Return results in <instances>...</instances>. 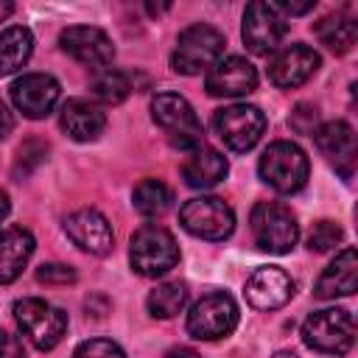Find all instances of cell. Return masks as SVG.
<instances>
[{"mask_svg": "<svg viewBox=\"0 0 358 358\" xmlns=\"http://www.w3.org/2000/svg\"><path fill=\"white\" fill-rule=\"evenodd\" d=\"M182 227L201 241H224L235 229L232 207L218 196H196L187 199L179 210Z\"/></svg>", "mask_w": 358, "mask_h": 358, "instance_id": "30bf717a", "label": "cell"}, {"mask_svg": "<svg viewBox=\"0 0 358 358\" xmlns=\"http://www.w3.org/2000/svg\"><path fill=\"white\" fill-rule=\"evenodd\" d=\"M14 319L22 330V336L42 352L53 350L64 333H67V313L48 299L39 296H22L14 302Z\"/></svg>", "mask_w": 358, "mask_h": 358, "instance_id": "277c9868", "label": "cell"}, {"mask_svg": "<svg viewBox=\"0 0 358 358\" xmlns=\"http://www.w3.org/2000/svg\"><path fill=\"white\" fill-rule=\"evenodd\" d=\"M257 171H260V179L274 187L277 193H296L305 187L308 182V173H310V165H308V157L305 151L291 143V140H277L271 143L260 162H257Z\"/></svg>", "mask_w": 358, "mask_h": 358, "instance_id": "3957f363", "label": "cell"}, {"mask_svg": "<svg viewBox=\"0 0 358 358\" xmlns=\"http://www.w3.org/2000/svg\"><path fill=\"white\" fill-rule=\"evenodd\" d=\"M36 280L45 285H70L78 280V274H76V268H70L64 263H42L36 268Z\"/></svg>", "mask_w": 358, "mask_h": 358, "instance_id": "4dcf8cb0", "label": "cell"}, {"mask_svg": "<svg viewBox=\"0 0 358 358\" xmlns=\"http://www.w3.org/2000/svg\"><path fill=\"white\" fill-rule=\"evenodd\" d=\"M313 143L316 148L341 171L344 179L352 176L355 168V131L344 120H330L313 129Z\"/></svg>", "mask_w": 358, "mask_h": 358, "instance_id": "ac0fdd59", "label": "cell"}, {"mask_svg": "<svg viewBox=\"0 0 358 358\" xmlns=\"http://www.w3.org/2000/svg\"><path fill=\"white\" fill-rule=\"evenodd\" d=\"M319 64H322V59L313 48L294 42L288 48H280L268 59V81L280 90H294V87L305 84L319 70Z\"/></svg>", "mask_w": 358, "mask_h": 358, "instance_id": "4fadbf2b", "label": "cell"}, {"mask_svg": "<svg viewBox=\"0 0 358 358\" xmlns=\"http://www.w3.org/2000/svg\"><path fill=\"white\" fill-rule=\"evenodd\" d=\"M154 123L168 134V140L182 151H196L201 145V123L193 106L176 92H159L151 101Z\"/></svg>", "mask_w": 358, "mask_h": 358, "instance_id": "52a82bcc", "label": "cell"}, {"mask_svg": "<svg viewBox=\"0 0 358 358\" xmlns=\"http://www.w3.org/2000/svg\"><path fill=\"white\" fill-rule=\"evenodd\" d=\"M64 232L78 249L98 255V257L109 255L115 246V232H112L106 215L92 210V207H81V210L70 213L64 218Z\"/></svg>", "mask_w": 358, "mask_h": 358, "instance_id": "9a60e30c", "label": "cell"}, {"mask_svg": "<svg viewBox=\"0 0 358 358\" xmlns=\"http://www.w3.org/2000/svg\"><path fill=\"white\" fill-rule=\"evenodd\" d=\"M62 129L76 140V143H92L103 134L106 129V115L101 112L98 103H90L84 98H70L62 106V117H59Z\"/></svg>", "mask_w": 358, "mask_h": 358, "instance_id": "ffe728a7", "label": "cell"}, {"mask_svg": "<svg viewBox=\"0 0 358 358\" xmlns=\"http://www.w3.org/2000/svg\"><path fill=\"white\" fill-rule=\"evenodd\" d=\"M313 123H316V106H313V103H299V106L291 112V126H294L299 134L313 131Z\"/></svg>", "mask_w": 358, "mask_h": 358, "instance_id": "1f68e13d", "label": "cell"}, {"mask_svg": "<svg viewBox=\"0 0 358 358\" xmlns=\"http://www.w3.org/2000/svg\"><path fill=\"white\" fill-rule=\"evenodd\" d=\"M229 165H227V157L215 148H204L199 145L196 151H190V157L182 162V179L196 187V190H204V187H215L224 176H227Z\"/></svg>", "mask_w": 358, "mask_h": 358, "instance_id": "7402d4cb", "label": "cell"}, {"mask_svg": "<svg viewBox=\"0 0 358 358\" xmlns=\"http://www.w3.org/2000/svg\"><path fill=\"white\" fill-rule=\"evenodd\" d=\"M204 87L213 98H238V95H249L257 87V70L241 59V56H227L221 62H215L207 70Z\"/></svg>", "mask_w": 358, "mask_h": 358, "instance_id": "e0dca14e", "label": "cell"}, {"mask_svg": "<svg viewBox=\"0 0 358 358\" xmlns=\"http://www.w3.org/2000/svg\"><path fill=\"white\" fill-rule=\"evenodd\" d=\"M14 131V115L8 112V106L0 101V140H6Z\"/></svg>", "mask_w": 358, "mask_h": 358, "instance_id": "e575fe53", "label": "cell"}, {"mask_svg": "<svg viewBox=\"0 0 358 358\" xmlns=\"http://www.w3.org/2000/svg\"><path fill=\"white\" fill-rule=\"evenodd\" d=\"M90 90H92V95H95L101 103L115 106V103H120V101L129 98V92H131V81H129L126 73H117V70H101V73H95Z\"/></svg>", "mask_w": 358, "mask_h": 358, "instance_id": "4316f807", "label": "cell"}, {"mask_svg": "<svg viewBox=\"0 0 358 358\" xmlns=\"http://www.w3.org/2000/svg\"><path fill=\"white\" fill-rule=\"evenodd\" d=\"M302 341L324 355H344L355 344V319L344 308H324L305 319Z\"/></svg>", "mask_w": 358, "mask_h": 358, "instance_id": "8992f818", "label": "cell"}, {"mask_svg": "<svg viewBox=\"0 0 358 358\" xmlns=\"http://www.w3.org/2000/svg\"><path fill=\"white\" fill-rule=\"evenodd\" d=\"M274 358H296V352H277Z\"/></svg>", "mask_w": 358, "mask_h": 358, "instance_id": "f35d334b", "label": "cell"}, {"mask_svg": "<svg viewBox=\"0 0 358 358\" xmlns=\"http://www.w3.org/2000/svg\"><path fill=\"white\" fill-rule=\"evenodd\" d=\"M246 302L257 310H277L294 296V280L277 266H260L243 285Z\"/></svg>", "mask_w": 358, "mask_h": 358, "instance_id": "2e32d148", "label": "cell"}, {"mask_svg": "<svg viewBox=\"0 0 358 358\" xmlns=\"http://www.w3.org/2000/svg\"><path fill=\"white\" fill-rule=\"evenodd\" d=\"M45 154H48V145L45 143H39V140H28V143H22L20 145V151H17V165H14V173L20 176H25V173H31V168H36L42 159H45Z\"/></svg>", "mask_w": 358, "mask_h": 358, "instance_id": "f546056e", "label": "cell"}, {"mask_svg": "<svg viewBox=\"0 0 358 358\" xmlns=\"http://www.w3.org/2000/svg\"><path fill=\"white\" fill-rule=\"evenodd\" d=\"M34 246V235L22 227H8L0 232V285H8L22 274Z\"/></svg>", "mask_w": 358, "mask_h": 358, "instance_id": "44dd1931", "label": "cell"}, {"mask_svg": "<svg viewBox=\"0 0 358 358\" xmlns=\"http://www.w3.org/2000/svg\"><path fill=\"white\" fill-rule=\"evenodd\" d=\"M213 131L229 151H249L266 131V115L249 103H232L213 112Z\"/></svg>", "mask_w": 358, "mask_h": 358, "instance_id": "9c48e42d", "label": "cell"}, {"mask_svg": "<svg viewBox=\"0 0 358 358\" xmlns=\"http://www.w3.org/2000/svg\"><path fill=\"white\" fill-rule=\"evenodd\" d=\"M243 42L252 53L257 56H268L280 48V42L288 34V22L285 17L274 8V3H263L255 0L246 6L243 11Z\"/></svg>", "mask_w": 358, "mask_h": 358, "instance_id": "8fae6325", "label": "cell"}, {"mask_svg": "<svg viewBox=\"0 0 358 358\" xmlns=\"http://www.w3.org/2000/svg\"><path fill=\"white\" fill-rule=\"evenodd\" d=\"M313 6H316L313 0H308V3H285V0H282V3H274V8H277L280 14H308Z\"/></svg>", "mask_w": 358, "mask_h": 358, "instance_id": "836d02e7", "label": "cell"}, {"mask_svg": "<svg viewBox=\"0 0 358 358\" xmlns=\"http://www.w3.org/2000/svg\"><path fill=\"white\" fill-rule=\"evenodd\" d=\"M73 358H126V352L112 338H87L76 347Z\"/></svg>", "mask_w": 358, "mask_h": 358, "instance_id": "f1b7e54d", "label": "cell"}, {"mask_svg": "<svg viewBox=\"0 0 358 358\" xmlns=\"http://www.w3.org/2000/svg\"><path fill=\"white\" fill-rule=\"evenodd\" d=\"M11 14H14V3L11 0H0V22L8 20Z\"/></svg>", "mask_w": 358, "mask_h": 358, "instance_id": "8d00e7d4", "label": "cell"}, {"mask_svg": "<svg viewBox=\"0 0 358 358\" xmlns=\"http://www.w3.org/2000/svg\"><path fill=\"white\" fill-rule=\"evenodd\" d=\"M313 34L316 39L333 50V53H347L355 39H358V25L350 20V17H341V14H330V17H322L316 25H313Z\"/></svg>", "mask_w": 358, "mask_h": 358, "instance_id": "cb8c5ba5", "label": "cell"}, {"mask_svg": "<svg viewBox=\"0 0 358 358\" xmlns=\"http://www.w3.org/2000/svg\"><path fill=\"white\" fill-rule=\"evenodd\" d=\"M358 288V252L352 246L341 249L336 260L319 274L313 294L319 299H336V296H350Z\"/></svg>", "mask_w": 358, "mask_h": 358, "instance_id": "d6986e66", "label": "cell"}, {"mask_svg": "<svg viewBox=\"0 0 358 358\" xmlns=\"http://www.w3.org/2000/svg\"><path fill=\"white\" fill-rule=\"evenodd\" d=\"M162 358H201L196 350H190V347H173V350H168Z\"/></svg>", "mask_w": 358, "mask_h": 358, "instance_id": "d590c367", "label": "cell"}, {"mask_svg": "<svg viewBox=\"0 0 358 358\" xmlns=\"http://www.w3.org/2000/svg\"><path fill=\"white\" fill-rule=\"evenodd\" d=\"M224 34L213 25L196 22L190 28H185L176 39V50L171 56V67L182 76H199L207 73L215 62L224 59Z\"/></svg>", "mask_w": 358, "mask_h": 358, "instance_id": "6da1fadb", "label": "cell"}, {"mask_svg": "<svg viewBox=\"0 0 358 358\" xmlns=\"http://www.w3.org/2000/svg\"><path fill=\"white\" fill-rule=\"evenodd\" d=\"M59 95H62V87L48 73H28V76H22V78H17L11 84V101H14V106L25 117H31V120L48 117L53 112Z\"/></svg>", "mask_w": 358, "mask_h": 358, "instance_id": "5bb4252c", "label": "cell"}, {"mask_svg": "<svg viewBox=\"0 0 358 358\" xmlns=\"http://www.w3.org/2000/svg\"><path fill=\"white\" fill-rule=\"evenodd\" d=\"M255 243L271 255H288L299 241L296 215L280 201H257L249 215Z\"/></svg>", "mask_w": 358, "mask_h": 358, "instance_id": "5b68a950", "label": "cell"}, {"mask_svg": "<svg viewBox=\"0 0 358 358\" xmlns=\"http://www.w3.org/2000/svg\"><path fill=\"white\" fill-rule=\"evenodd\" d=\"M59 45L67 56H73L76 62H81L84 67L101 73L112 64L115 59V45L109 39L106 31L95 28V25H70L62 31Z\"/></svg>", "mask_w": 358, "mask_h": 358, "instance_id": "7c38bea8", "label": "cell"}, {"mask_svg": "<svg viewBox=\"0 0 358 358\" xmlns=\"http://www.w3.org/2000/svg\"><path fill=\"white\" fill-rule=\"evenodd\" d=\"M0 358H25V347L8 330H0Z\"/></svg>", "mask_w": 358, "mask_h": 358, "instance_id": "d6a6232c", "label": "cell"}, {"mask_svg": "<svg viewBox=\"0 0 358 358\" xmlns=\"http://www.w3.org/2000/svg\"><path fill=\"white\" fill-rule=\"evenodd\" d=\"M129 263L140 277H162L179 263L176 238L157 224H145L131 235Z\"/></svg>", "mask_w": 358, "mask_h": 358, "instance_id": "7a4b0ae2", "label": "cell"}, {"mask_svg": "<svg viewBox=\"0 0 358 358\" xmlns=\"http://www.w3.org/2000/svg\"><path fill=\"white\" fill-rule=\"evenodd\" d=\"M341 243V227L336 221H316L310 235H308V249L310 252H330Z\"/></svg>", "mask_w": 358, "mask_h": 358, "instance_id": "83f0119b", "label": "cell"}, {"mask_svg": "<svg viewBox=\"0 0 358 358\" xmlns=\"http://www.w3.org/2000/svg\"><path fill=\"white\" fill-rule=\"evenodd\" d=\"M34 53V34L25 25H11L0 31V76H11Z\"/></svg>", "mask_w": 358, "mask_h": 358, "instance_id": "603a6c76", "label": "cell"}, {"mask_svg": "<svg viewBox=\"0 0 358 358\" xmlns=\"http://www.w3.org/2000/svg\"><path fill=\"white\" fill-rule=\"evenodd\" d=\"M238 305L227 291L204 294L187 313V333L199 341H215L238 327Z\"/></svg>", "mask_w": 358, "mask_h": 358, "instance_id": "ba28073f", "label": "cell"}, {"mask_svg": "<svg viewBox=\"0 0 358 358\" xmlns=\"http://www.w3.org/2000/svg\"><path fill=\"white\" fill-rule=\"evenodd\" d=\"M8 210H11V204H8V196H6V190H0V224L6 221Z\"/></svg>", "mask_w": 358, "mask_h": 358, "instance_id": "74e56055", "label": "cell"}, {"mask_svg": "<svg viewBox=\"0 0 358 358\" xmlns=\"http://www.w3.org/2000/svg\"><path fill=\"white\" fill-rule=\"evenodd\" d=\"M131 201H134V210L140 215H162L171 207L173 193L159 179H143V182H137V187L131 193Z\"/></svg>", "mask_w": 358, "mask_h": 358, "instance_id": "d4e9b609", "label": "cell"}, {"mask_svg": "<svg viewBox=\"0 0 358 358\" xmlns=\"http://www.w3.org/2000/svg\"><path fill=\"white\" fill-rule=\"evenodd\" d=\"M185 302H187V288H185V282H159V285L148 294V299H145L148 313H151L154 319H171V316H176V313L185 308Z\"/></svg>", "mask_w": 358, "mask_h": 358, "instance_id": "484cf974", "label": "cell"}]
</instances>
